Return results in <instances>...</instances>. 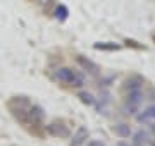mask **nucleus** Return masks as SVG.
Returning a JSON list of instances; mask_svg holds the SVG:
<instances>
[{
  "label": "nucleus",
  "instance_id": "39448f33",
  "mask_svg": "<svg viewBox=\"0 0 155 146\" xmlns=\"http://www.w3.org/2000/svg\"><path fill=\"white\" fill-rule=\"evenodd\" d=\"M78 62L81 64V67L84 69V71H88L90 74H98V65L95 64V62L88 60V59H84V57H78Z\"/></svg>",
  "mask_w": 155,
  "mask_h": 146
},
{
  "label": "nucleus",
  "instance_id": "20e7f679",
  "mask_svg": "<svg viewBox=\"0 0 155 146\" xmlns=\"http://www.w3.org/2000/svg\"><path fill=\"white\" fill-rule=\"evenodd\" d=\"M143 84V78H140V76H131V78H127L124 81V90L127 91H133V90H140V86Z\"/></svg>",
  "mask_w": 155,
  "mask_h": 146
},
{
  "label": "nucleus",
  "instance_id": "0eeeda50",
  "mask_svg": "<svg viewBox=\"0 0 155 146\" xmlns=\"http://www.w3.org/2000/svg\"><path fill=\"white\" fill-rule=\"evenodd\" d=\"M88 138V131L84 129V127H81V129L78 131L76 134L72 136V141H71V146H79L81 143H83L84 139Z\"/></svg>",
  "mask_w": 155,
  "mask_h": 146
},
{
  "label": "nucleus",
  "instance_id": "1a4fd4ad",
  "mask_svg": "<svg viewBox=\"0 0 155 146\" xmlns=\"http://www.w3.org/2000/svg\"><path fill=\"white\" fill-rule=\"evenodd\" d=\"M114 131H116V134H119L121 138H127V136L131 134V129L127 127L126 124H119V125H116Z\"/></svg>",
  "mask_w": 155,
  "mask_h": 146
},
{
  "label": "nucleus",
  "instance_id": "6e6552de",
  "mask_svg": "<svg viewBox=\"0 0 155 146\" xmlns=\"http://www.w3.org/2000/svg\"><path fill=\"white\" fill-rule=\"evenodd\" d=\"M138 120L140 122H148V120H155V105L148 107L145 112H141L138 115Z\"/></svg>",
  "mask_w": 155,
  "mask_h": 146
},
{
  "label": "nucleus",
  "instance_id": "7ed1b4c3",
  "mask_svg": "<svg viewBox=\"0 0 155 146\" xmlns=\"http://www.w3.org/2000/svg\"><path fill=\"white\" fill-rule=\"evenodd\" d=\"M48 131L54 136H61V138H67V136H69V129H67V125H64L62 122H52L48 125Z\"/></svg>",
  "mask_w": 155,
  "mask_h": 146
},
{
  "label": "nucleus",
  "instance_id": "4468645a",
  "mask_svg": "<svg viewBox=\"0 0 155 146\" xmlns=\"http://www.w3.org/2000/svg\"><path fill=\"white\" fill-rule=\"evenodd\" d=\"M152 132H153V136H155V124L152 125Z\"/></svg>",
  "mask_w": 155,
  "mask_h": 146
},
{
  "label": "nucleus",
  "instance_id": "9b49d317",
  "mask_svg": "<svg viewBox=\"0 0 155 146\" xmlns=\"http://www.w3.org/2000/svg\"><path fill=\"white\" fill-rule=\"evenodd\" d=\"M95 48L97 50H119V45H114V43H95Z\"/></svg>",
  "mask_w": 155,
  "mask_h": 146
},
{
  "label": "nucleus",
  "instance_id": "f257e3e1",
  "mask_svg": "<svg viewBox=\"0 0 155 146\" xmlns=\"http://www.w3.org/2000/svg\"><path fill=\"white\" fill-rule=\"evenodd\" d=\"M54 78L57 79V81H61V83H64V84H69V86H81L83 84V78L79 76V74H76L72 69L69 67H61L57 69L55 72H54Z\"/></svg>",
  "mask_w": 155,
  "mask_h": 146
},
{
  "label": "nucleus",
  "instance_id": "f03ea898",
  "mask_svg": "<svg viewBox=\"0 0 155 146\" xmlns=\"http://www.w3.org/2000/svg\"><path fill=\"white\" fill-rule=\"evenodd\" d=\"M141 101H143V93H141V91H140V90L129 91V93H127V98H126V110L129 113L138 112Z\"/></svg>",
  "mask_w": 155,
  "mask_h": 146
},
{
  "label": "nucleus",
  "instance_id": "ddd939ff",
  "mask_svg": "<svg viewBox=\"0 0 155 146\" xmlns=\"http://www.w3.org/2000/svg\"><path fill=\"white\" fill-rule=\"evenodd\" d=\"M88 146H105V144H104L102 141H90Z\"/></svg>",
  "mask_w": 155,
  "mask_h": 146
},
{
  "label": "nucleus",
  "instance_id": "9d476101",
  "mask_svg": "<svg viewBox=\"0 0 155 146\" xmlns=\"http://www.w3.org/2000/svg\"><path fill=\"white\" fill-rule=\"evenodd\" d=\"M55 14H57L55 17L59 19V21H66L67 16H69V11H67L66 5H59V7H57V11H55Z\"/></svg>",
  "mask_w": 155,
  "mask_h": 146
},
{
  "label": "nucleus",
  "instance_id": "f8f14e48",
  "mask_svg": "<svg viewBox=\"0 0 155 146\" xmlns=\"http://www.w3.org/2000/svg\"><path fill=\"white\" fill-rule=\"evenodd\" d=\"M79 98H81V101H83V103H86V105H91V103H93V96L90 95V93H79Z\"/></svg>",
  "mask_w": 155,
  "mask_h": 146
},
{
  "label": "nucleus",
  "instance_id": "423d86ee",
  "mask_svg": "<svg viewBox=\"0 0 155 146\" xmlns=\"http://www.w3.org/2000/svg\"><path fill=\"white\" fill-rule=\"evenodd\" d=\"M147 143H148V132L138 131L134 134V139H133V144L131 146H147Z\"/></svg>",
  "mask_w": 155,
  "mask_h": 146
}]
</instances>
